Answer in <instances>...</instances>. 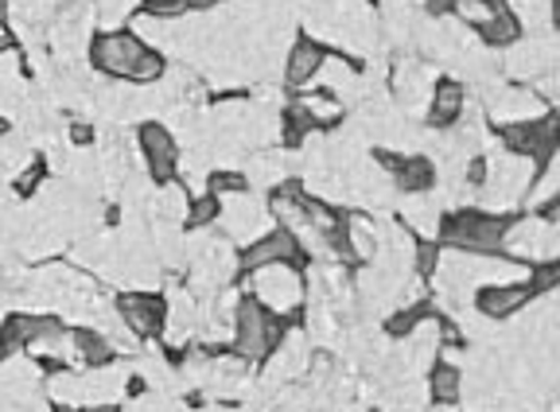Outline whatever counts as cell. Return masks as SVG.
I'll use <instances>...</instances> for the list:
<instances>
[{
	"label": "cell",
	"instance_id": "17",
	"mask_svg": "<svg viewBox=\"0 0 560 412\" xmlns=\"http://www.w3.org/2000/svg\"><path fill=\"white\" fill-rule=\"evenodd\" d=\"M436 264H440V246L436 242H417V249H412V269L420 272V276H432L436 272Z\"/></svg>",
	"mask_w": 560,
	"mask_h": 412
},
{
	"label": "cell",
	"instance_id": "5",
	"mask_svg": "<svg viewBox=\"0 0 560 412\" xmlns=\"http://www.w3.org/2000/svg\"><path fill=\"white\" fill-rule=\"evenodd\" d=\"M537 292L534 284L517 276V281H499V284H482L479 296H475V307H479L487 319H510L514 311H522L525 304H534Z\"/></svg>",
	"mask_w": 560,
	"mask_h": 412
},
{
	"label": "cell",
	"instance_id": "18",
	"mask_svg": "<svg viewBox=\"0 0 560 412\" xmlns=\"http://www.w3.org/2000/svg\"><path fill=\"white\" fill-rule=\"evenodd\" d=\"M149 20H179L187 12V0H144Z\"/></svg>",
	"mask_w": 560,
	"mask_h": 412
},
{
	"label": "cell",
	"instance_id": "11",
	"mask_svg": "<svg viewBox=\"0 0 560 412\" xmlns=\"http://www.w3.org/2000/svg\"><path fill=\"white\" fill-rule=\"evenodd\" d=\"M482 32V44L487 47H514L517 39H522V24H517L514 12H494V16L487 20V24L479 27Z\"/></svg>",
	"mask_w": 560,
	"mask_h": 412
},
{
	"label": "cell",
	"instance_id": "2",
	"mask_svg": "<svg viewBox=\"0 0 560 412\" xmlns=\"http://www.w3.org/2000/svg\"><path fill=\"white\" fill-rule=\"evenodd\" d=\"M510 219L487 211H459L444 222V242H452L455 249L467 254H502V234H506Z\"/></svg>",
	"mask_w": 560,
	"mask_h": 412
},
{
	"label": "cell",
	"instance_id": "9",
	"mask_svg": "<svg viewBox=\"0 0 560 412\" xmlns=\"http://www.w3.org/2000/svg\"><path fill=\"white\" fill-rule=\"evenodd\" d=\"M464 106H467L464 82L440 79L429 94V121L436 125V129H447V125H455L459 117H464Z\"/></svg>",
	"mask_w": 560,
	"mask_h": 412
},
{
	"label": "cell",
	"instance_id": "8",
	"mask_svg": "<svg viewBox=\"0 0 560 412\" xmlns=\"http://www.w3.org/2000/svg\"><path fill=\"white\" fill-rule=\"evenodd\" d=\"M327 59V47L319 44V39L312 36H300L296 44H292L289 51V67H284V79H289V86L304 90L315 82V74H319V67H324Z\"/></svg>",
	"mask_w": 560,
	"mask_h": 412
},
{
	"label": "cell",
	"instance_id": "14",
	"mask_svg": "<svg viewBox=\"0 0 560 412\" xmlns=\"http://www.w3.org/2000/svg\"><path fill=\"white\" fill-rule=\"evenodd\" d=\"M222 219V199H214V195H199V199L187 202L184 211V226L187 229H207L210 222Z\"/></svg>",
	"mask_w": 560,
	"mask_h": 412
},
{
	"label": "cell",
	"instance_id": "20",
	"mask_svg": "<svg viewBox=\"0 0 560 412\" xmlns=\"http://www.w3.org/2000/svg\"><path fill=\"white\" fill-rule=\"evenodd\" d=\"M0 362H4V354H0Z\"/></svg>",
	"mask_w": 560,
	"mask_h": 412
},
{
	"label": "cell",
	"instance_id": "19",
	"mask_svg": "<svg viewBox=\"0 0 560 412\" xmlns=\"http://www.w3.org/2000/svg\"><path fill=\"white\" fill-rule=\"evenodd\" d=\"M424 9H429L432 12V16H447V12H452L455 9V0H424Z\"/></svg>",
	"mask_w": 560,
	"mask_h": 412
},
{
	"label": "cell",
	"instance_id": "10",
	"mask_svg": "<svg viewBox=\"0 0 560 412\" xmlns=\"http://www.w3.org/2000/svg\"><path fill=\"white\" fill-rule=\"evenodd\" d=\"M394 187L405 195H424L436 187V164L429 156H401L394 164Z\"/></svg>",
	"mask_w": 560,
	"mask_h": 412
},
{
	"label": "cell",
	"instance_id": "13",
	"mask_svg": "<svg viewBox=\"0 0 560 412\" xmlns=\"http://www.w3.org/2000/svg\"><path fill=\"white\" fill-rule=\"evenodd\" d=\"M300 109L307 114V121L312 125H335L342 121V102L331 94H324V90H315V94H307L304 102H300Z\"/></svg>",
	"mask_w": 560,
	"mask_h": 412
},
{
	"label": "cell",
	"instance_id": "7",
	"mask_svg": "<svg viewBox=\"0 0 560 412\" xmlns=\"http://www.w3.org/2000/svg\"><path fill=\"white\" fill-rule=\"evenodd\" d=\"M117 316H121L125 331H132L137 339H152L164 327V299L149 296V292H125L117 299Z\"/></svg>",
	"mask_w": 560,
	"mask_h": 412
},
{
	"label": "cell",
	"instance_id": "4",
	"mask_svg": "<svg viewBox=\"0 0 560 412\" xmlns=\"http://www.w3.org/2000/svg\"><path fill=\"white\" fill-rule=\"evenodd\" d=\"M300 257V242L292 229H269V234H257L249 246L242 249V257H237V264H242V272H254V269H265V264H284V261H296Z\"/></svg>",
	"mask_w": 560,
	"mask_h": 412
},
{
	"label": "cell",
	"instance_id": "16",
	"mask_svg": "<svg viewBox=\"0 0 560 412\" xmlns=\"http://www.w3.org/2000/svg\"><path fill=\"white\" fill-rule=\"evenodd\" d=\"M160 79H164V59L149 47V51L137 59V67L129 71V82H137V86H152V82H160Z\"/></svg>",
	"mask_w": 560,
	"mask_h": 412
},
{
	"label": "cell",
	"instance_id": "6",
	"mask_svg": "<svg viewBox=\"0 0 560 412\" xmlns=\"http://www.w3.org/2000/svg\"><path fill=\"white\" fill-rule=\"evenodd\" d=\"M137 141H140V156H144V164H149L152 179H156V184H172L175 160H179V149H175L172 132H167L160 121H149V125H140Z\"/></svg>",
	"mask_w": 560,
	"mask_h": 412
},
{
	"label": "cell",
	"instance_id": "12",
	"mask_svg": "<svg viewBox=\"0 0 560 412\" xmlns=\"http://www.w3.org/2000/svg\"><path fill=\"white\" fill-rule=\"evenodd\" d=\"M429 389L440 404H455L459 401V389H464V374H459L452 362H436V366H432V377H429Z\"/></svg>",
	"mask_w": 560,
	"mask_h": 412
},
{
	"label": "cell",
	"instance_id": "3",
	"mask_svg": "<svg viewBox=\"0 0 560 412\" xmlns=\"http://www.w3.org/2000/svg\"><path fill=\"white\" fill-rule=\"evenodd\" d=\"M149 51V44L137 36V32H105L90 44V62H94L102 74H114V79H129V71L137 67L140 55Z\"/></svg>",
	"mask_w": 560,
	"mask_h": 412
},
{
	"label": "cell",
	"instance_id": "1",
	"mask_svg": "<svg viewBox=\"0 0 560 412\" xmlns=\"http://www.w3.org/2000/svg\"><path fill=\"white\" fill-rule=\"evenodd\" d=\"M245 276H249L245 292H249L265 311H272V316H289V311L300 307V299H304V276H300L289 261L265 264V269L245 272Z\"/></svg>",
	"mask_w": 560,
	"mask_h": 412
},
{
	"label": "cell",
	"instance_id": "15",
	"mask_svg": "<svg viewBox=\"0 0 560 412\" xmlns=\"http://www.w3.org/2000/svg\"><path fill=\"white\" fill-rule=\"evenodd\" d=\"M207 187L214 199H234V195L249 191V176H242V172H214Z\"/></svg>",
	"mask_w": 560,
	"mask_h": 412
}]
</instances>
